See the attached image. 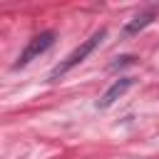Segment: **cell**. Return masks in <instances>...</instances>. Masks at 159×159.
Returning a JSON list of instances; mask_svg holds the SVG:
<instances>
[{
  "instance_id": "cell-4",
  "label": "cell",
  "mask_w": 159,
  "mask_h": 159,
  "mask_svg": "<svg viewBox=\"0 0 159 159\" xmlns=\"http://www.w3.org/2000/svg\"><path fill=\"white\" fill-rule=\"evenodd\" d=\"M154 17H157V10H142L139 15H134V17L124 25V35H127V37H132V35L142 32V30H144V27H147Z\"/></svg>"
},
{
  "instance_id": "cell-2",
  "label": "cell",
  "mask_w": 159,
  "mask_h": 159,
  "mask_svg": "<svg viewBox=\"0 0 159 159\" xmlns=\"http://www.w3.org/2000/svg\"><path fill=\"white\" fill-rule=\"evenodd\" d=\"M55 45V32L52 30H45V32H40V35H35L30 42H27V47L22 50V55L15 60V65H12V70H20V67H25V65H30L35 57H40L42 52H47L50 47Z\"/></svg>"
},
{
  "instance_id": "cell-3",
  "label": "cell",
  "mask_w": 159,
  "mask_h": 159,
  "mask_svg": "<svg viewBox=\"0 0 159 159\" xmlns=\"http://www.w3.org/2000/svg\"><path fill=\"white\" fill-rule=\"evenodd\" d=\"M134 84V77H119V80H114L109 87H107V92L97 99V109H107V107H112L117 99H122L124 94H127V89Z\"/></svg>"
},
{
  "instance_id": "cell-5",
  "label": "cell",
  "mask_w": 159,
  "mask_h": 159,
  "mask_svg": "<svg viewBox=\"0 0 159 159\" xmlns=\"http://www.w3.org/2000/svg\"><path fill=\"white\" fill-rule=\"evenodd\" d=\"M132 62H134L132 55H122V57H117V62H112V70H117V67H122V65H132Z\"/></svg>"
},
{
  "instance_id": "cell-1",
  "label": "cell",
  "mask_w": 159,
  "mask_h": 159,
  "mask_svg": "<svg viewBox=\"0 0 159 159\" xmlns=\"http://www.w3.org/2000/svg\"><path fill=\"white\" fill-rule=\"evenodd\" d=\"M104 37H107V30H104V27H99V30H97V32H92L84 42H80V47H75V50H72V52H70V55H67V57H65V60H62V62L50 72V82L60 80V77H62V75H67L72 67H77L80 62H84V57H87L89 52H94V47H99V42H102Z\"/></svg>"
}]
</instances>
